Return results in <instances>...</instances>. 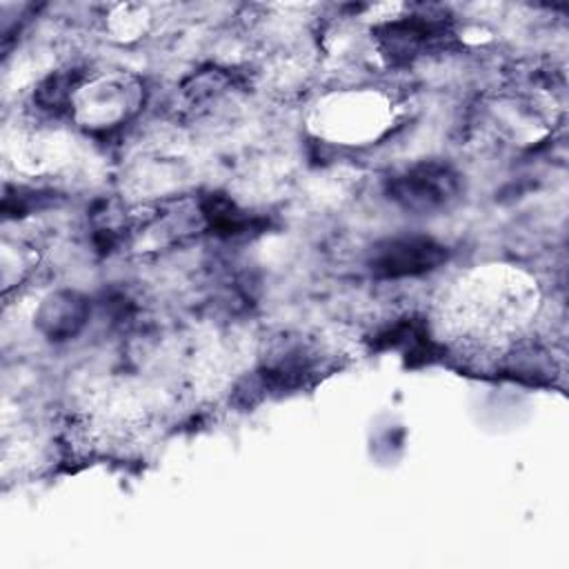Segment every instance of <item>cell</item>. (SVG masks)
<instances>
[{
    "label": "cell",
    "instance_id": "6da1fadb",
    "mask_svg": "<svg viewBox=\"0 0 569 569\" xmlns=\"http://www.w3.org/2000/svg\"><path fill=\"white\" fill-rule=\"evenodd\" d=\"M533 284L511 269L471 273L460 280L447 305L453 327L482 340L505 338L533 313Z\"/></svg>",
    "mask_w": 569,
    "mask_h": 569
},
{
    "label": "cell",
    "instance_id": "7a4b0ae2",
    "mask_svg": "<svg viewBox=\"0 0 569 569\" xmlns=\"http://www.w3.org/2000/svg\"><path fill=\"white\" fill-rule=\"evenodd\" d=\"M458 176L438 162H422L391 180V196L407 209L431 211L456 198Z\"/></svg>",
    "mask_w": 569,
    "mask_h": 569
},
{
    "label": "cell",
    "instance_id": "3957f363",
    "mask_svg": "<svg viewBox=\"0 0 569 569\" xmlns=\"http://www.w3.org/2000/svg\"><path fill=\"white\" fill-rule=\"evenodd\" d=\"M447 258L442 244L425 236H405L391 238L373 251L371 269L378 276L400 278V276H418L436 269Z\"/></svg>",
    "mask_w": 569,
    "mask_h": 569
}]
</instances>
